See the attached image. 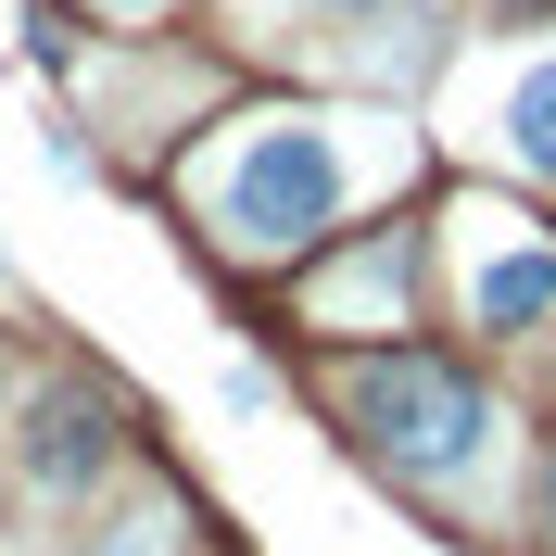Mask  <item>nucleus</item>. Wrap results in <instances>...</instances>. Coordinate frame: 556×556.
Instances as JSON below:
<instances>
[{
  "label": "nucleus",
  "mask_w": 556,
  "mask_h": 556,
  "mask_svg": "<svg viewBox=\"0 0 556 556\" xmlns=\"http://www.w3.org/2000/svg\"><path fill=\"white\" fill-rule=\"evenodd\" d=\"M455 316L493 329V342L544 329V316H556V241H481L468 266H455Z\"/></svg>",
  "instance_id": "nucleus-3"
},
{
  "label": "nucleus",
  "mask_w": 556,
  "mask_h": 556,
  "mask_svg": "<svg viewBox=\"0 0 556 556\" xmlns=\"http://www.w3.org/2000/svg\"><path fill=\"white\" fill-rule=\"evenodd\" d=\"M342 203H354V152L316 114H253L228 152H215V177H203V215H215V241L228 253H304V241H329L342 228Z\"/></svg>",
  "instance_id": "nucleus-2"
},
{
  "label": "nucleus",
  "mask_w": 556,
  "mask_h": 556,
  "mask_svg": "<svg viewBox=\"0 0 556 556\" xmlns=\"http://www.w3.org/2000/svg\"><path fill=\"white\" fill-rule=\"evenodd\" d=\"M329 417L405 493H481L493 455H506V405L481 380H455L443 354H354V367H329Z\"/></svg>",
  "instance_id": "nucleus-1"
},
{
  "label": "nucleus",
  "mask_w": 556,
  "mask_h": 556,
  "mask_svg": "<svg viewBox=\"0 0 556 556\" xmlns=\"http://www.w3.org/2000/svg\"><path fill=\"white\" fill-rule=\"evenodd\" d=\"M102 468H114V417L89 405V392H38V417H26V481L51 493V506H76Z\"/></svg>",
  "instance_id": "nucleus-4"
},
{
  "label": "nucleus",
  "mask_w": 556,
  "mask_h": 556,
  "mask_svg": "<svg viewBox=\"0 0 556 556\" xmlns=\"http://www.w3.org/2000/svg\"><path fill=\"white\" fill-rule=\"evenodd\" d=\"M506 152H519V165L556 190V64H531L519 89H506Z\"/></svg>",
  "instance_id": "nucleus-5"
},
{
  "label": "nucleus",
  "mask_w": 556,
  "mask_h": 556,
  "mask_svg": "<svg viewBox=\"0 0 556 556\" xmlns=\"http://www.w3.org/2000/svg\"><path fill=\"white\" fill-rule=\"evenodd\" d=\"M114 13H152V0H114Z\"/></svg>",
  "instance_id": "nucleus-9"
},
{
  "label": "nucleus",
  "mask_w": 556,
  "mask_h": 556,
  "mask_svg": "<svg viewBox=\"0 0 556 556\" xmlns=\"http://www.w3.org/2000/svg\"><path fill=\"white\" fill-rule=\"evenodd\" d=\"M89 556H177V519H165V506H152V519H127V531H102V544H89Z\"/></svg>",
  "instance_id": "nucleus-6"
},
{
  "label": "nucleus",
  "mask_w": 556,
  "mask_h": 556,
  "mask_svg": "<svg viewBox=\"0 0 556 556\" xmlns=\"http://www.w3.org/2000/svg\"><path fill=\"white\" fill-rule=\"evenodd\" d=\"M544 531H556V455H544Z\"/></svg>",
  "instance_id": "nucleus-7"
},
{
  "label": "nucleus",
  "mask_w": 556,
  "mask_h": 556,
  "mask_svg": "<svg viewBox=\"0 0 556 556\" xmlns=\"http://www.w3.org/2000/svg\"><path fill=\"white\" fill-rule=\"evenodd\" d=\"M316 13H380V0H316Z\"/></svg>",
  "instance_id": "nucleus-8"
}]
</instances>
